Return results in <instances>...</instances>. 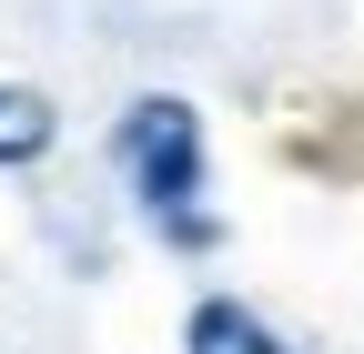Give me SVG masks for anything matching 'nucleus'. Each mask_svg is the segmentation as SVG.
<instances>
[{
  "mask_svg": "<svg viewBox=\"0 0 364 354\" xmlns=\"http://www.w3.org/2000/svg\"><path fill=\"white\" fill-rule=\"evenodd\" d=\"M122 162H132V193L162 233H203V122L182 102H132Z\"/></svg>",
  "mask_w": 364,
  "mask_h": 354,
  "instance_id": "obj_1",
  "label": "nucleus"
},
{
  "mask_svg": "<svg viewBox=\"0 0 364 354\" xmlns=\"http://www.w3.org/2000/svg\"><path fill=\"white\" fill-rule=\"evenodd\" d=\"M193 354H294V344L273 334L263 314H243V304H203V314H193Z\"/></svg>",
  "mask_w": 364,
  "mask_h": 354,
  "instance_id": "obj_2",
  "label": "nucleus"
},
{
  "mask_svg": "<svg viewBox=\"0 0 364 354\" xmlns=\"http://www.w3.org/2000/svg\"><path fill=\"white\" fill-rule=\"evenodd\" d=\"M41 142H51V112H41L31 92H0V162H31Z\"/></svg>",
  "mask_w": 364,
  "mask_h": 354,
  "instance_id": "obj_3",
  "label": "nucleus"
}]
</instances>
